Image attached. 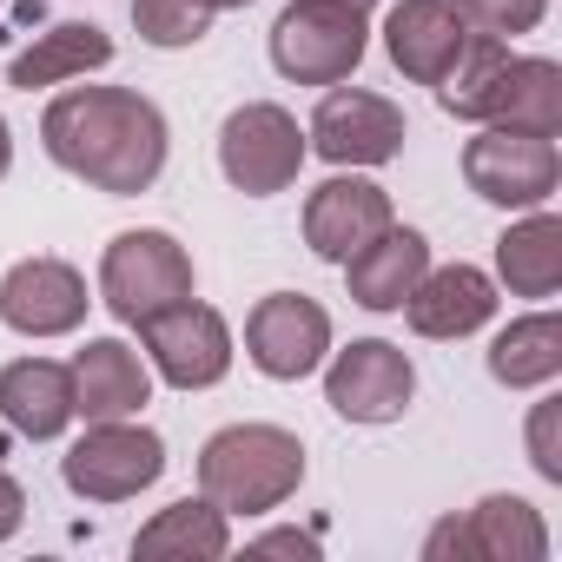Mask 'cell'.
Returning <instances> with one entry per match:
<instances>
[{
    "instance_id": "obj_1",
    "label": "cell",
    "mask_w": 562,
    "mask_h": 562,
    "mask_svg": "<svg viewBox=\"0 0 562 562\" xmlns=\"http://www.w3.org/2000/svg\"><path fill=\"white\" fill-rule=\"evenodd\" d=\"M41 146L60 172L87 179L106 199H139L159 186L172 133L166 113L133 87H67L41 113Z\"/></svg>"
},
{
    "instance_id": "obj_2",
    "label": "cell",
    "mask_w": 562,
    "mask_h": 562,
    "mask_svg": "<svg viewBox=\"0 0 562 562\" xmlns=\"http://www.w3.org/2000/svg\"><path fill=\"white\" fill-rule=\"evenodd\" d=\"M437 106L450 120L476 126H522L555 139L562 133V67L555 60H516L509 41H463L457 67L437 87Z\"/></svg>"
},
{
    "instance_id": "obj_3",
    "label": "cell",
    "mask_w": 562,
    "mask_h": 562,
    "mask_svg": "<svg viewBox=\"0 0 562 562\" xmlns=\"http://www.w3.org/2000/svg\"><path fill=\"white\" fill-rule=\"evenodd\" d=\"M305 483V443L285 424H225L199 450V496L225 516H271Z\"/></svg>"
},
{
    "instance_id": "obj_4",
    "label": "cell",
    "mask_w": 562,
    "mask_h": 562,
    "mask_svg": "<svg viewBox=\"0 0 562 562\" xmlns=\"http://www.w3.org/2000/svg\"><path fill=\"white\" fill-rule=\"evenodd\" d=\"M371 14L351 0H292L271 21V67L299 87H338L364 67L371 47Z\"/></svg>"
},
{
    "instance_id": "obj_5",
    "label": "cell",
    "mask_w": 562,
    "mask_h": 562,
    "mask_svg": "<svg viewBox=\"0 0 562 562\" xmlns=\"http://www.w3.org/2000/svg\"><path fill=\"white\" fill-rule=\"evenodd\" d=\"M192 299V251L159 232V225H139V232H120L100 258V305L120 318V325H146L153 312Z\"/></svg>"
},
{
    "instance_id": "obj_6",
    "label": "cell",
    "mask_w": 562,
    "mask_h": 562,
    "mask_svg": "<svg viewBox=\"0 0 562 562\" xmlns=\"http://www.w3.org/2000/svg\"><path fill=\"white\" fill-rule=\"evenodd\" d=\"M159 476H166V437L133 417L87 424V437L60 457V483L80 503H126V496L153 490Z\"/></svg>"
},
{
    "instance_id": "obj_7",
    "label": "cell",
    "mask_w": 562,
    "mask_h": 562,
    "mask_svg": "<svg viewBox=\"0 0 562 562\" xmlns=\"http://www.w3.org/2000/svg\"><path fill=\"white\" fill-rule=\"evenodd\" d=\"M305 133L285 106H271V100H245L225 113L218 126V172L245 192V199H271V192H285L299 172H305Z\"/></svg>"
},
{
    "instance_id": "obj_8",
    "label": "cell",
    "mask_w": 562,
    "mask_h": 562,
    "mask_svg": "<svg viewBox=\"0 0 562 562\" xmlns=\"http://www.w3.org/2000/svg\"><path fill=\"white\" fill-rule=\"evenodd\" d=\"M404 139H411L404 106L371 93V87H345V80L325 87V100H318V113L305 126V146L318 159H331V166H351V172L358 166H391L404 153Z\"/></svg>"
},
{
    "instance_id": "obj_9",
    "label": "cell",
    "mask_w": 562,
    "mask_h": 562,
    "mask_svg": "<svg viewBox=\"0 0 562 562\" xmlns=\"http://www.w3.org/2000/svg\"><path fill=\"white\" fill-rule=\"evenodd\" d=\"M463 179L476 199L503 205V212H529V205H549L555 186H562V159H555V139L542 133H522V126H483L470 146H463Z\"/></svg>"
},
{
    "instance_id": "obj_10",
    "label": "cell",
    "mask_w": 562,
    "mask_h": 562,
    "mask_svg": "<svg viewBox=\"0 0 562 562\" xmlns=\"http://www.w3.org/2000/svg\"><path fill=\"white\" fill-rule=\"evenodd\" d=\"M417 397V364L391 345V338H351L345 351H331L325 364V404L345 424H397Z\"/></svg>"
},
{
    "instance_id": "obj_11",
    "label": "cell",
    "mask_w": 562,
    "mask_h": 562,
    "mask_svg": "<svg viewBox=\"0 0 562 562\" xmlns=\"http://www.w3.org/2000/svg\"><path fill=\"white\" fill-rule=\"evenodd\" d=\"M139 345H146L153 371L172 391H212L232 371V325L212 305H199V299H179V305L153 312L139 325Z\"/></svg>"
},
{
    "instance_id": "obj_12",
    "label": "cell",
    "mask_w": 562,
    "mask_h": 562,
    "mask_svg": "<svg viewBox=\"0 0 562 562\" xmlns=\"http://www.w3.org/2000/svg\"><path fill=\"white\" fill-rule=\"evenodd\" d=\"M245 358L271 384H299L331 358V312L305 292H271L245 318Z\"/></svg>"
},
{
    "instance_id": "obj_13",
    "label": "cell",
    "mask_w": 562,
    "mask_h": 562,
    "mask_svg": "<svg viewBox=\"0 0 562 562\" xmlns=\"http://www.w3.org/2000/svg\"><path fill=\"white\" fill-rule=\"evenodd\" d=\"M87 278L67 258H21L0 278V325L21 338H67L87 325Z\"/></svg>"
},
{
    "instance_id": "obj_14",
    "label": "cell",
    "mask_w": 562,
    "mask_h": 562,
    "mask_svg": "<svg viewBox=\"0 0 562 562\" xmlns=\"http://www.w3.org/2000/svg\"><path fill=\"white\" fill-rule=\"evenodd\" d=\"M391 192L378 179H358L338 166V179H325L312 199H305V245L325 258V265H345L358 245H371L384 225H391Z\"/></svg>"
},
{
    "instance_id": "obj_15",
    "label": "cell",
    "mask_w": 562,
    "mask_h": 562,
    "mask_svg": "<svg viewBox=\"0 0 562 562\" xmlns=\"http://www.w3.org/2000/svg\"><path fill=\"white\" fill-rule=\"evenodd\" d=\"M397 312L411 318L417 338H443V345L470 338V331H483L496 318V278L476 271V265H463V258L457 265H430Z\"/></svg>"
},
{
    "instance_id": "obj_16",
    "label": "cell",
    "mask_w": 562,
    "mask_h": 562,
    "mask_svg": "<svg viewBox=\"0 0 562 562\" xmlns=\"http://www.w3.org/2000/svg\"><path fill=\"white\" fill-rule=\"evenodd\" d=\"M463 41H470V27L457 21L450 0H397L384 14V54L411 87H443Z\"/></svg>"
},
{
    "instance_id": "obj_17",
    "label": "cell",
    "mask_w": 562,
    "mask_h": 562,
    "mask_svg": "<svg viewBox=\"0 0 562 562\" xmlns=\"http://www.w3.org/2000/svg\"><path fill=\"white\" fill-rule=\"evenodd\" d=\"M74 417L87 424H113V417H139L153 397V371L133 345L120 338H87L74 351Z\"/></svg>"
},
{
    "instance_id": "obj_18",
    "label": "cell",
    "mask_w": 562,
    "mask_h": 562,
    "mask_svg": "<svg viewBox=\"0 0 562 562\" xmlns=\"http://www.w3.org/2000/svg\"><path fill=\"white\" fill-rule=\"evenodd\" d=\"M424 271H430V238H424L417 225H397V218H391L371 245H358V251L345 258V285H351V305H364V312H397Z\"/></svg>"
},
{
    "instance_id": "obj_19",
    "label": "cell",
    "mask_w": 562,
    "mask_h": 562,
    "mask_svg": "<svg viewBox=\"0 0 562 562\" xmlns=\"http://www.w3.org/2000/svg\"><path fill=\"white\" fill-rule=\"evenodd\" d=\"M0 417L34 443H54L74 424V371L54 358H14L0 371Z\"/></svg>"
},
{
    "instance_id": "obj_20",
    "label": "cell",
    "mask_w": 562,
    "mask_h": 562,
    "mask_svg": "<svg viewBox=\"0 0 562 562\" xmlns=\"http://www.w3.org/2000/svg\"><path fill=\"white\" fill-rule=\"evenodd\" d=\"M113 67V41L93 27V21H60L47 34H34V47H21L8 60V87L34 93V87H67V80H87Z\"/></svg>"
},
{
    "instance_id": "obj_21",
    "label": "cell",
    "mask_w": 562,
    "mask_h": 562,
    "mask_svg": "<svg viewBox=\"0 0 562 562\" xmlns=\"http://www.w3.org/2000/svg\"><path fill=\"white\" fill-rule=\"evenodd\" d=\"M496 278L509 285V299H555V285H562V218L549 205H529V218L496 238Z\"/></svg>"
},
{
    "instance_id": "obj_22",
    "label": "cell",
    "mask_w": 562,
    "mask_h": 562,
    "mask_svg": "<svg viewBox=\"0 0 562 562\" xmlns=\"http://www.w3.org/2000/svg\"><path fill=\"white\" fill-rule=\"evenodd\" d=\"M225 549H232V516L205 496H186V503L159 509L133 536V555H146V562H218Z\"/></svg>"
},
{
    "instance_id": "obj_23",
    "label": "cell",
    "mask_w": 562,
    "mask_h": 562,
    "mask_svg": "<svg viewBox=\"0 0 562 562\" xmlns=\"http://www.w3.org/2000/svg\"><path fill=\"white\" fill-rule=\"evenodd\" d=\"M490 378L503 391H542L562 378V318L555 312H529L516 325L496 331L490 345Z\"/></svg>"
},
{
    "instance_id": "obj_24",
    "label": "cell",
    "mask_w": 562,
    "mask_h": 562,
    "mask_svg": "<svg viewBox=\"0 0 562 562\" xmlns=\"http://www.w3.org/2000/svg\"><path fill=\"white\" fill-rule=\"evenodd\" d=\"M463 529H470L476 562H542L549 555V529H542L536 503H522V496H483L463 516Z\"/></svg>"
},
{
    "instance_id": "obj_25",
    "label": "cell",
    "mask_w": 562,
    "mask_h": 562,
    "mask_svg": "<svg viewBox=\"0 0 562 562\" xmlns=\"http://www.w3.org/2000/svg\"><path fill=\"white\" fill-rule=\"evenodd\" d=\"M133 27L146 47H199L212 34V8H199V0H133Z\"/></svg>"
},
{
    "instance_id": "obj_26",
    "label": "cell",
    "mask_w": 562,
    "mask_h": 562,
    "mask_svg": "<svg viewBox=\"0 0 562 562\" xmlns=\"http://www.w3.org/2000/svg\"><path fill=\"white\" fill-rule=\"evenodd\" d=\"M457 21L476 34V41H516V34H536L549 0H450Z\"/></svg>"
},
{
    "instance_id": "obj_27",
    "label": "cell",
    "mask_w": 562,
    "mask_h": 562,
    "mask_svg": "<svg viewBox=\"0 0 562 562\" xmlns=\"http://www.w3.org/2000/svg\"><path fill=\"white\" fill-rule=\"evenodd\" d=\"M555 430H562V397H542L529 411V463H536L542 483H562V443H555Z\"/></svg>"
},
{
    "instance_id": "obj_28",
    "label": "cell",
    "mask_w": 562,
    "mask_h": 562,
    "mask_svg": "<svg viewBox=\"0 0 562 562\" xmlns=\"http://www.w3.org/2000/svg\"><path fill=\"white\" fill-rule=\"evenodd\" d=\"M424 562H476V555H470V529H463L457 516H443V522L424 536Z\"/></svg>"
},
{
    "instance_id": "obj_29",
    "label": "cell",
    "mask_w": 562,
    "mask_h": 562,
    "mask_svg": "<svg viewBox=\"0 0 562 562\" xmlns=\"http://www.w3.org/2000/svg\"><path fill=\"white\" fill-rule=\"evenodd\" d=\"M251 549L258 555H318V536H305V529H265Z\"/></svg>"
},
{
    "instance_id": "obj_30",
    "label": "cell",
    "mask_w": 562,
    "mask_h": 562,
    "mask_svg": "<svg viewBox=\"0 0 562 562\" xmlns=\"http://www.w3.org/2000/svg\"><path fill=\"white\" fill-rule=\"evenodd\" d=\"M21 522H27V490H21L8 470H0V542H8Z\"/></svg>"
},
{
    "instance_id": "obj_31",
    "label": "cell",
    "mask_w": 562,
    "mask_h": 562,
    "mask_svg": "<svg viewBox=\"0 0 562 562\" xmlns=\"http://www.w3.org/2000/svg\"><path fill=\"white\" fill-rule=\"evenodd\" d=\"M8 166H14V133H8V120H0V179H8Z\"/></svg>"
},
{
    "instance_id": "obj_32",
    "label": "cell",
    "mask_w": 562,
    "mask_h": 562,
    "mask_svg": "<svg viewBox=\"0 0 562 562\" xmlns=\"http://www.w3.org/2000/svg\"><path fill=\"white\" fill-rule=\"evenodd\" d=\"M199 8H212V14H225V8H251V0H199Z\"/></svg>"
},
{
    "instance_id": "obj_33",
    "label": "cell",
    "mask_w": 562,
    "mask_h": 562,
    "mask_svg": "<svg viewBox=\"0 0 562 562\" xmlns=\"http://www.w3.org/2000/svg\"><path fill=\"white\" fill-rule=\"evenodd\" d=\"M0 8H8V0H0Z\"/></svg>"
}]
</instances>
